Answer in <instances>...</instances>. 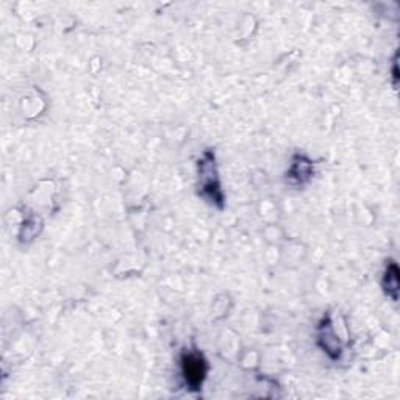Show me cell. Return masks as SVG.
<instances>
[{"instance_id": "obj_2", "label": "cell", "mask_w": 400, "mask_h": 400, "mask_svg": "<svg viewBox=\"0 0 400 400\" xmlns=\"http://www.w3.org/2000/svg\"><path fill=\"white\" fill-rule=\"evenodd\" d=\"M181 370H183V377L186 385L193 391L200 389V386L205 380L208 364L205 358L199 352H185L181 355Z\"/></svg>"}, {"instance_id": "obj_4", "label": "cell", "mask_w": 400, "mask_h": 400, "mask_svg": "<svg viewBox=\"0 0 400 400\" xmlns=\"http://www.w3.org/2000/svg\"><path fill=\"white\" fill-rule=\"evenodd\" d=\"M321 335L327 336V340L321 338V340H325V344H322V347H324L325 352L332 358H338L341 355V347L338 344V340L335 338V333H333L332 327H330L328 321H327V325H325V322L321 325Z\"/></svg>"}, {"instance_id": "obj_1", "label": "cell", "mask_w": 400, "mask_h": 400, "mask_svg": "<svg viewBox=\"0 0 400 400\" xmlns=\"http://www.w3.org/2000/svg\"><path fill=\"white\" fill-rule=\"evenodd\" d=\"M200 169V183H202V194L208 195L209 199L216 202L217 205L222 207V193L219 179L216 174L214 166V155L212 152H205L202 161H199Z\"/></svg>"}, {"instance_id": "obj_3", "label": "cell", "mask_w": 400, "mask_h": 400, "mask_svg": "<svg viewBox=\"0 0 400 400\" xmlns=\"http://www.w3.org/2000/svg\"><path fill=\"white\" fill-rule=\"evenodd\" d=\"M383 288L385 292L392 300H397V292H399V268L394 262L388 263V268L385 271V278H383Z\"/></svg>"}]
</instances>
